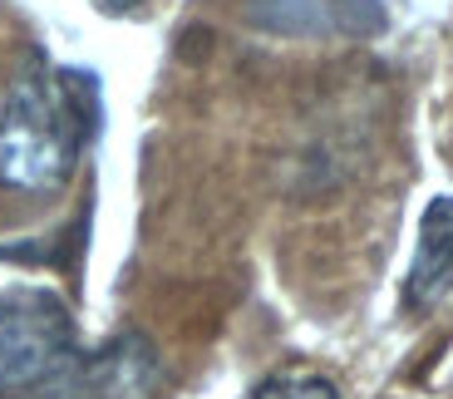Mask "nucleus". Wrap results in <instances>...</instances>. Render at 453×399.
Returning a JSON list of instances; mask_svg holds the SVG:
<instances>
[{
    "label": "nucleus",
    "instance_id": "f257e3e1",
    "mask_svg": "<svg viewBox=\"0 0 453 399\" xmlns=\"http://www.w3.org/2000/svg\"><path fill=\"white\" fill-rule=\"evenodd\" d=\"M99 134V84L80 69L30 65L0 109V188L55 193L69 183L84 143Z\"/></svg>",
    "mask_w": 453,
    "mask_h": 399
},
{
    "label": "nucleus",
    "instance_id": "f03ea898",
    "mask_svg": "<svg viewBox=\"0 0 453 399\" xmlns=\"http://www.w3.org/2000/svg\"><path fill=\"white\" fill-rule=\"evenodd\" d=\"M89 360L55 291H0V399H89Z\"/></svg>",
    "mask_w": 453,
    "mask_h": 399
},
{
    "label": "nucleus",
    "instance_id": "7ed1b4c3",
    "mask_svg": "<svg viewBox=\"0 0 453 399\" xmlns=\"http://www.w3.org/2000/svg\"><path fill=\"white\" fill-rule=\"evenodd\" d=\"M242 15L291 40H370L389 20L380 0H242Z\"/></svg>",
    "mask_w": 453,
    "mask_h": 399
},
{
    "label": "nucleus",
    "instance_id": "20e7f679",
    "mask_svg": "<svg viewBox=\"0 0 453 399\" xmlns=\"http://www.w3.org/2000/svg\"><path fill=\"white\" fill-rule=\"evenodd\" d=\"M158 385H163L158 350L138 331H119L89 360V399H153Z\"/></svg>",
    "mask_w": 453,
    "mask_h": 399
},
{
    "label": "nucleus",
    "instance_id": "39448f33",
    "mask_svg": "<svg viewBox=\"0 0 453 399\" xmlns=\"http://www.w3.org/2000/svg\"><path fill=\"white\" fill-rule=\"evenodd\" d=\"M453 291V197H434L419 217V242L404 276V306L424 311Z\"/></svg>",
    "mask_w": 453,
    "mask_h": 399
},
{
    "label": "nucleus",
    "instance_id": "423d86ee",
    "mask_svg": "<svg viewBox=\"0 0 453 399\" xmlns=\"http://www.w3.org/2000/svg\"><path fill=\"white\" fill-rule=\"evenodd\" d=\"M251 399H340V389H335V380L316 375V370H281Z\"/></svg>",
    "mask_w": 453,
    "mask_h": 399
},
{
    "label": "nucleus",
    "instance_id": "0eeeda50",
    "mask_svg": "<svg viewBox=\"0 0 453 399\" xmlns=\"http://www.w3.org/2000/svg\"><path fill=\"white\" fill-rule=\"evenodd\" d=\"M109 11H134V5H143V0H104Z\"/></svg>",
    "mask_w": 453,
    "mask_h": 399
}]
</instances>
